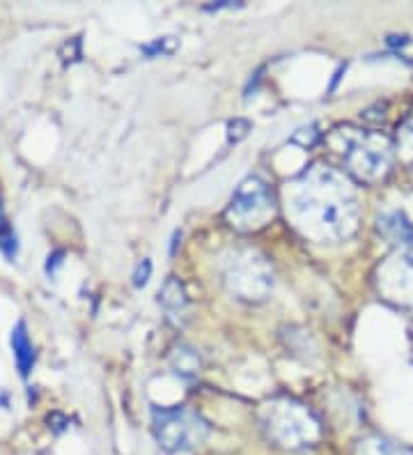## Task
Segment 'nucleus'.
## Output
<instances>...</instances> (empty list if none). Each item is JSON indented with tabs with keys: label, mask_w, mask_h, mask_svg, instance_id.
I'll return each instance as SVG.
<instances>
[{
	"label": "nucleus",
	"mask_w": 413,
	"mask_h": 455,
	"mask_svg": "<svg viewBox=\"0 0 413 455\" xmlns=\"http://www.w3.org/2000/svg\"><path fill=\"white\" fill-rule=\"evenodd\" d=\"M177 46L175 37H161V39H155L152 44L143 46V53H147V56L156 58L161 53V56H165V53H172Z\"/></svg>",
	"instance_id": "4468645a"
},
{
	"label": "nucleus",
	"mask_w": 413,
	"mask_h": 455,
	"mask_svg": "<svg viewBox=\"0 0 413 455\" xmlns=\"http://www.w3.org/2000/svg\"><path fill=\"white\" fill-rule=\"evenodd\" d=\"M342 164L361 182H377L388 172L393 162V143L384 133L365 129H338Z\"/></svg>",
	"instance_id": "7ed1b4c3"
},
{
	"label": "nucleus",
	"mask_w": 413,
	"mask_h": 455,
	"mask_svg": "<svg viewBox=\"0 0 413 455\" xmlns=\"http://www.w3.org/2000/svg\"><path fill=\"white\" fill-rule=\"evenodd\" d=\"M356 455H413V451L402 444H395L391 439L368 437L358 442Z\"/></svg>",
	"instance_id": "f8f14e48"
},
{
	"label": "nucleus",
	"mask_w": 413,
	"mask_h": 455,
	"mask_svg": "<svg viewBox=\"0 0 413 455\" xmlns=\"http://www.w3.org/2000/svg\"><path fill=\"white\" fill-rule=\"evenodd\" d=\"M0 246H3L7 253H14V251H17V239L12 237L10 230H7L5 214H3V198H0Z\"/></svg>",
	"instance_id": "2eb2a0df"
},
{
	"label": "nucleus",
	"mask_w": 413,
	"mask_h": 455,
	"mask_svg": "<svg viewBox=\"0 0 413 455\" xmlns=\"http://www.w3.org/2000/svg\"><path fill=\"white\" fill-rule=\"evenodd\" d=\"M248 129H250L248 120H242V117L232 120V123L227 124V140H230V143H239V140L248 133Z\"/></svg>",
	"instance_id": "dca6fc26"
},
{
	"label": "nucleus",
	"mask_w": 413,
	"mask_h": 455,
	"mask_svg": "<svg viewBox=\"0 0 413 455\" xmlns=\"http://www.w3.org/2000/svg\"><path fill=\"white\" fill-rule=\"evenodd\" d=\"M223 278L232 294L246 301H262L274 288V272L269 262L255 251H234L226 260Z\"/></svg>",
	"instance_id": "39448f33"
},
{
	"label": "nucleus",
	"mask_w": 413,
	"mask_h": 455,
	"mask_svg": "<svg viewBox=\"0 0 413 455\" xmlns=\"http://www.w3.org/2000/svg\"><path fill=\"white\" fill-rule=\"evenodd\" d=\"M171 366L175 368L177 375H182V378H195L200 372V356L198 352L188 347V345H179L175 347L171 355Z\"/></svg>",
	"instance_id": "9b49d317"
},
{
	"label": "nucleus",
	"mask_w": 413,
	"mask_h": 455,
	"mask_svg": "<svg viewBox=\"0 0 413 455\" xmlns=\"http://www.w3.org/2000/svg\"><path fill=\"white\" fill-rule=\"evenodd\" d=\"M379 230L385 239H391L393 244H400L407 249L413 244V226L402 212H391L379 219Z\"/></svg>",
	"instance_id": "1a4fd4ad"
},
{
	"label": "nucleus",
	"mask_w": 413,
	"mask_h": 455,
	"mask_svg": "<svg viewBox=\"0 0 413 455\" xmlns=\"http://www.w3.org/2000/svg\"><path fill=\"white\" fill-rule=\"evenodd\" d=\"M274 214V196H271L269 184L258 175L243 180L232 194L230 207H227V219L239 230H255L265 226Z\"/></svg>",
	"instance_id": "423d86ee"
},
{
	"label": "nucleus",
	"mask_w": 413,
	"mask_h": 455,
	"mask_svg": "<svg viewBox=\"0 0 413 455\" xmlns=\"http://www.w3.org/2000/svg\"><path fill=\"white\" fill-rule=\"evenodd\" d=\"M379 290L385 299L397 301L402 306H413V249L397 251L395 256L381 265L379 269Z\"/></svg>",
	"instance_id": "0eeeda50"
},
{
	"label": "nucleus",
	"mask_w": 413,
	"mask_h": 455,
	"mask_svg": "<svg viewBox=\"0 0 413 455\" xmlns=\"http://www.w3.org/2000/svg\"><path fill=\"white\" fill-rule=\"evenodd\" d=\"M149 276H152V262L143 260L136 267V272H133V285H136V288H143V285H147Z\"/></svg>",
	"instance_id": "a211bd4d"
},
{
	"label": "nucleus",
	"mask_w": 413,
	"mask_h": 455,
	"mask_svg": "<svg viewBox=\"0 0 413 455\" xmlns=\"http://www.w3.org/2000/svg\"><path fill=\"white\" fill-rule=\"evenodd\" d=\"M159 304L172 324H184L188 317V297L179 278L171 276L159 290Z\"/></svg>",
	"instance_id": "6e6552de"
},
{
	"label": "nucleus",
	"mask_w": 413,
	"mask_h": 455,
	"mask_svg": "<svg viewBox=\"0 0 413 455\" xmlns=\"http://www.w3.org/2000/svg\"><path fill=\"white\" fill-rule=\"evenodd\" d=\"M259 421L271 442L282 449H308L322 437V426L313 411L292 398H275L262 405Z\"/></svg>",
	"instance_id": "f03ea898"
},
{
	"label": "nucleus",
	"mask_w": 413,
	"mask_h": 455,
	"mask_svg": "<svg viewBox=\"0 0 413 455\" xmlns=\"http://www.w3.org/2000/svg\"><path fill=\"white\" fill-rule=\"evenodd\" d=\"M317 139H320V132H317V129H314V127L298 129V132L292 136L294 143H301L303 148H313V145L317 143Z\"/></svg>",
	"instance_id": "f3484780"
},
{
	"label": "nucleus",
	"mask_w": 413,
	"mask_h": 455,
	"mask_svg": "<svg viewBox=\"0 0 413 455\" xmlns=\"http://www.w3.org/2000/svg\"><path fill=\"white\" fill-rule=\"evenodd\" d=\"M12 350H14V361H17V368L21 372L23 378L30 375L33 371V363H35V347L30 343V336L26 331V324L19 323L17 327L12 329Z\"/></svg>",
	"instance_id": "9d476101"
},
{
	"label": "nucleus",
	"mask_w": 413,
	"mask_h": 455,
	"mask_svg": "<svg viewBox=\"0 0 413 455\" xmlns=\"http://www.w3.org/2000/svg\"><path fill=\"white\" fill-rule=\"evenodd\" d=\"M397 150L404 156V162L413 166V116L402 124L400 133H397Z\"/></svg>",
	"instance_id": "ddd939ff"
},
{
	"label": "nucleus",
	"mask_w": 413,
	"mask_h": 455,
	"mask_svg": "<svg viewBox=\"0 0 413 455\" xmlns=\"http://www.w3.org/2000/svg\"><path fill=\"white\" fill-rule=\"evenodd\" d=\"M287 212L294 226L314 242L352 237L361 219V200L345 175L313 166L287 184Z\"/></svg>",
	"instance_id": "f257e3e1"
},
{
	"label": "nucleus",
	"mask_w": 413,
	"mask_h": 455,
	"mask_svg": "<svg viewBox=\"0 0 413 455\" xmlns=\"http://www.w3.org/2000/svg\"><path fill=\"white\" fill-rule=\"evenodd\" d=\"M155 435L161 449L171 453H182L200 446L210 435V426L191 407H161L155 410Z\"/></svg>",
	"instance_id": "20e7f679"
}]
</instances>
